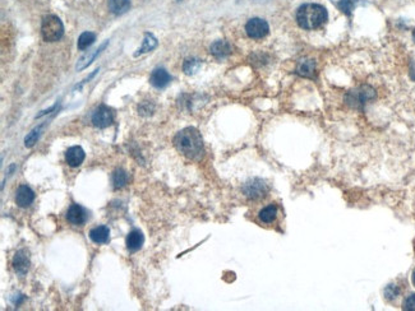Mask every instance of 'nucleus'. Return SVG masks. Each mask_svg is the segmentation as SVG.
I'll list each match as a JSON object with an SVG mask.
<instances>
[{"mask_svg": "<svg viewBox=\"0 0 415 311\" xmlns=\"http://www.w3.org/2000/svg\"><path fill=\"white\" fill-rule=\"evenodd\" d=\"M150 82H151L152 86L156 87V88H164V87H166L167 84H169L170 75L165 69L157 68L152 71Z\"/></svg>", "mask_w": 415, "mask_h": 311, "instance_id": "12", "label": "nucleus"}, {"mask_svg": "<svg viewBox=\"0 0 415 311\" xmlns=\"http://www.w3.org/2000/svg\"><path fill=\"white\" fill-rule=\"evenodd\" d=\"M244 194L251 199H259L262 196L266 195L267 193V185L264 184L263 180L261 178H253V180L248 181L243 188Z\"/></svg>", "mask_w": 415, "mask_h": 311, "instance_id": "6", "label": "nucleus"}, {"mask_svg": "<svg viewBox=\"0 0 415 311\" xmlns=\"http://www.w3.org/2000/svg\"><path fill=\"white\" fill-rule=\"evenodd\" d=\"M114 121V114L109 107L104 106H99L97 109L95 110L92 115V122L95 126L97 127H106L109 125L113 124Z\"/></svg>", "mask_w": 415, "mask_h": 311, "instance_id": "7", "label": "nucleus"}, {"mask_svg": "<svg viewBox=\"0 0 415 311\" xmlns=\"http://www.w3.org/2000/svg\"><path fill=\"white\" fill-rule=\"evenodd\" d=\"M85 150L81 147H78V145L68 148V150L65 152V161L72 167H78V166L82 165V162L85 161Z\"/></svg>", "mask_w": 415, "mask_h": 311, "instance_id": "10", "label": "nucleus"}, {"mask_svg": "<svg viewBox=\"0 0 415 311\" xmlns=\"http://www.w3.org/2000/svg\"><path fill=\"white\" fill-rule=\"evenodd\" d=\"M201 65H202V63H201V60H198V59H188V60H185L184 64H183V70H184V73L187 74V75H193V74L197 73L198 69L201 68Z\"/></svg>", "mask_w": 415, "mask_h": 311, "instance_id": "23", "label": "nucleus"}, {"mask_svg": "<svg viewBox=\"0 0 415 311\" xmlns=\"http://www.w3.org/2000/svg\"><path fill=\"white\" fill-rule=\"evenodd\" d=\"M156 47H157L156 37H155L154 35H151V33H146V35H144V40H143V43H142L141 48H138V51L134 54V56H138V55H142V54L150 53V51H152L154 48H156Z\"/></svg>", "mask_w": 415, "mask_h": 311, "instance_id": "19", "label": "nucleus"}, {"mask_svg": "<svg viewBox=\"0 0 415 311\" xmlns=\"http://www.w3.org/2000/svg\"><path fill=\"white\" fill-rule=\"evenodd\" d=\"M210 51H211V54H212L213 56H216L217 59H223V58H226L228 55H230L231 46H230V43L226 42V41L218 40L211 45Z\"/></svg>", "mask_w": 415, "mask_h": 311, "instance_id": "15", "label": "nucleus"}, {"mask_svg": "<svg viewBox=\"0 0 415 311\" xmlns=\"http://www.w3.org/2000/svg\"><path fill=\"white\" fill-rule=\"evenodd\" d=\"M127 183H128V173H127L124 170H121V168L115 170V172L113 173L114 188L120 189V188H123V186H126Z\"/></svg>", "mask_w": 415, "mask_h": 311, "instance_id": "21", "label": "nucleus"}, {"mask_svg": "<svg viewBox=\"0 0 415 311\" xmlns=\"http://www.w3.org/2000/svg\"><path fill=\"white\" fill-rule=\"evenodd\" d=\"M399 293H400L399 287L395 284L387 286L386 290H384V296H386L387 300H394V298H396L397 296H399Z\"/></svg>", "mask_w": 415, "mask_h": 311, "instance_id": "26", "label": "nucleus"}, {"mask_svg": "<svg viewBox=\"0 0 415 311\" xmlns=\"http://www.w3.org/2000/svg\"><path fill=\"white\" fill-rule=\"evenodd\" d=\"M41 33L42 38L46 42H55L59 41L60 38L64 35V25H63L62 20L57 15H46L42 20L41 24Z\"/></svg>", "mask_w": 415, "mask_h": 311, "instance_id": "3", "label": "nucleus"}, {"mask_svg": "<svg viewBox=\"0 0 415 311\" xmlns=\"http://www.w3.org/2000/svg\"><path fill=\"white\" fill-rule=\"evenodd\" d=\"M131 8L129 0H109V9L116 15H121L127 13Z\"/></svg>", "mask_w": 415, "mask_h": 311, "instance_id": "18", "label": "nucleus"}, {"mask_svg": "<svg viewBox=\"0 0 415 311\" xmlns=\"http://www.w3.org/2000/svg\"><path fill=\"white\" fill-rule=\"evenodd\" d=\"M277 216V208L276 205L271 204V205H267L259 212V219H261L263 223H272V222L276 219Z\"/></svg>", "mask_w": 415, "mask_h": 311, "instance_id": "20", "label": "nucleus"}, {"mask_svg": "<svg viewBox=\"0 0 415 311\" xmlns=\"http://www.w3.org/2000/svg\"><path fill=\"white\" fill-rule=\"evenodd\" d=\"M410 78L415 81V63L411 64V68H410Z\"/></svg>", "mask_w": 415, "mask_h": 311, "instance_id": "28", "label": "nucleus"}, {"mask_svg": "<svg viewBox=\"0 0 415 311\" xmlns=\"http://www.w3.org/2000/svg\"><path fill=\"white\" fill-rule=\"evenodd\" d=\"M34 200H35V193L32 191L31 188H29L27 185H21L18 189H17L16 201L19 206H22V208H26V206L31 205L32 201Z\"/></svg>", "mask_w": 415, "mask_h": 311, "instance_id": "9", "label": "nucleus"}, {"mask_svg": "<svg viewBox=\"0 0 415 311\" xmlns=\"http://www.w3.org/2000/svg\"><path fill=\"white\" fill-rule=\"evenodd\" d=\"M412 38H414V42H415V30L412 31Z\"/></svg>", "mask_w": 415, "mask_h": 311, "instance_id": "30", "label": "nucleus"}, {"mask_svg": "<svg viewBox=\"0 0 415 311\" xmlns=\"http://www.w3.org/2000/svg\"><path fill=\"white\" fill-rule=\"evenodd\" d=\"M90 239L95 244H106L110 239V229L106 226L95 227L90 231Z\"/></svg>", "mask_w": 415, "mask_h": 311, "instance_id": "14", "label": "nucleus"}, {"mask_svg": "<svg viewBox=\"0 0 415 311\" xmlns=\"http://www.w3.org/2000/svg\"><path fill=\"white\" fill-rule=\"evenodd\" d=\"M143 241H144L143 235L139 231H137V229H133V231L129 232V235L127 236V247H128V250H131V251H137V250H139L142 247Z\"/></svg>", "mask_w": 415, "mask_h": 311, "instance_id": "17", "label": "nucleus"}, {"mask_svg": "<svg viewBox=\"0 0 415 311\" xmlns=\"http://www.w3.org/2000/svg\"><path fill=\"white\" fill-rule=\"evenodd\" d=\"M174 144L180 153L188 158L200 157L203 149V140L196 127H185L174 138Z\"/></svg>", "mask_w": 415, "mask_h": 311, "instance_id": "1", "label": "nucleus"}, {"mask_svg": "<svg viewBox=\"0 0 415 311\" xmlns=\"http://www.w3.org/2000/svg\"><path fill=\"white\" fill-rule=\"evenodd\" d=\"M268 31V23L264 19H262V18H252L246 24L247 35L251 38H254V40L263 38L264 36H267Z\"/></svg>", "mask_w": 415, "mask_h": 311, "instance_id": "5", "label": "nucleus"}, {"mask_svg": "<svg viewBox=\"0 0 415 311\" xmlns=\"http://www.w3.org/2000/svg\"><path fill=\"white\" fill-rule=\"evenodd\" d=\"M327 20V10L320 4H304L298 9L297 22L303 30H315Z\"/></svg>", "mask_w": 415, "mask_h": 311, "instance_id": "2", "label": "nucleus"}, {"mask_svg": "<svg viewBox=\"0 0 415 311\" xmlns=\"http://www.w3.org/2000/svg\"><path fill=\"white\" fill-rule=\"evenodd\" d=\"M13 268L19 275H25L30 268V260L25 251H17L13 257Z\"/></svg>", "mask_w": 415, "mask_h": 311, "instance_id": "13", "label": "nucleus"}, {"mask_svg": "<svg viewBox=\"0 0 415 311\" xmlns=\"http://www.w3.org/2000/svg\"><path fill=\"white\" fill-rule=\"evenodd\" d=\"M404 308L409 311H415V293H411V295L405 298Z\"/></svg>", "mask_w": 415, "mask_h": 311, "instance_id": "27", "label": "nucleus"}, {"mask_svg": "<svg viewBox=\"0 0 415 311\" xmlns=\"http://www.w3.org/2000/svg\"><path fill=\"white\" fill-rule=\"evenodd\" d=\"M376 97V91L371 86H360L345 94V102L353 109H363L364 105Z\"/></svg>", "mask_w": 415, "mask_h": 311, "instance_id": "4", "label": "nucleus"}, {"mask_svg": "<svg viewBox=\"0 0 415 311\" xmlns=\"http://www.w3.org/2000/svg\"><path fill=\"white\" fill-rule=\"evenodd\" d=\"M42 125H40V126L35 127L34 130H32L31 133H30L29 135H27L26 138H25V145L29 148H31L32 145H35V143L37 142V139H39L40 134H41V130H42Z\"/></svg>", "mask_w": 415, "mask_h": 311, "instance_id": "24", "label": "nucleus"}, {"mask_svg": "<svg viewBox=\"0 0 415 311\" xmlns=\"http://www.w3.org/2000/svg\"><path fill=\"white\" fill-rule=\"evenodd\" d=\"M412 283H414V286H415V270L412 272Z\"/></svg>", "mask_w": 415, "mask_h": 311, "instance_id": "29", "label": "nucleus"}, {"mask_svg": "<svg viewBox=\"0 0 415 311\" xmlns=\"http://www.w3.org/2000/svg\"><path fill=\"white\" fill-rule=\"evenodd\" d=\"M356 0H340L337 3V8L346 15H350L355 8Z\"/></svg>", "mask_w": 415, "mask_h": 311, "instance_id": "25", "label": "nucleus"}, {"mask_svg": "<svg viewBox=\"0 0 415 311\" xmlns=\"http://www.w3.org/2000/svg\"><path fill=\"white\" fill-rule=\"evenodd\" d=\"M96 40V35L92 32H83L82 35L78 38V48L80 50H86V48L90 47Z\"/></svg>", "mask_w": 415, "mask_h": 311, "instance_id": "22", "label": "nucleus"}, {"mask_svg": "<svg viewBox=\"0 0 415 311\" xmlns=\"http://www.w3.org/2000/svg\"><path fill=\"white\" fill-rule=\"evenodd\" d=\"M87 211L83 206L78 205V204H72L67 212V219L69 223L75 224V226H80V224L86 223L87 221Z\"/></svg>", "mask_w": 415, "mask_h": 311, "instance_id": "8", "label": "nucleus"}, {"mask_svg": "<svg viewBox=\"0 0 415 311\" xmlns=\"http://www.w3.org/2000/svg\"><path fill=\"white\" fill-rule=\"evenodd\" d=\"M297 73L304 78H315V61L312 59H303L298 63Z\"/></svg>", "mask_w": 415, "mask_h": 311, "instance_id": "11", "label": "nucleus"}, {"mask_svg": "<svg viewBox=\"0 0 415 311\" xmlns=\"http://www.w3.org/2000/svg\"><path fill=\"white\" fill-rule=\"evenodd\" d=\"M108 43H109V41H106L105 43H103V45H101L99 48H96V50L88 51L87 54H85V55H83L82 58L80 59V61H78L76 69H77V70H83L85 68H87V66L90 65V64L92 63L93 60H95L96 56L100 55V53L104 50V48L106 47V45H108Z\"/></svg>", "mask_w": 415, "mask_h": 311, "instance_id": "16", "label": "nucleus"}]
</instances>
